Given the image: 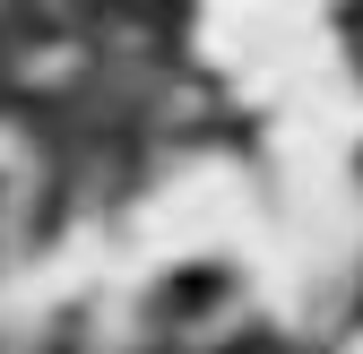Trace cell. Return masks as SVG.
Returning <instances> with one entry per match:
<instances>
[]
</instances>
